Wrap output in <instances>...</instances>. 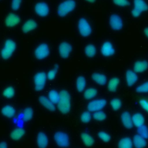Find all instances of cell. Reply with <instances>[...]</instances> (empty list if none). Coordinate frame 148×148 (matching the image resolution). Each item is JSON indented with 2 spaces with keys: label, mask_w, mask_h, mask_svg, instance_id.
<instances>
[{
  "label": "cell",
  "mask_w": 148,
  "mask_h": 148,
  "mask_svg": "<svg viewBox=\"0 0 148 148\" xmlns=\"http://www.w3.org/2000/svg\"><path fill=\"white\" fill-rule=\"evenodd\" d=\"M58 110L63 114L68 113L71 109V97L69 93L65 90L60 92V99L57 103Z\"/></svg>",
  "instance_id": "1"
},
{
  "label": "cell",
  "mask_w": 148,
  "mask_h": 148,
  "mask_svg": "<svg viewBox=\"0 0 148 148\" xmlns=\"http://www.w3.org/2000/svg\"><path fill=\"white\" fill-rule=\"evenodd\" d=\"M76 6V2L74 0H66L61 3L57 9V14L61 17L65 16L72 12Z\"/></svg>",
  "instance_id": "2"
},
{
  "label": "cell",
  "mask_w": 148,
  "mask_h": 148,
  "mask_svg": "<svg viewBox=\"0 0 148 148\" xmlns=\"http://www.w3.org/2000/svg\"><path fill=\"white\" fill-rule=\"evenodd\" d=\"M16 48V45L13 40L12 39L6 40L1 53L2 58L4 60L9 58L14 53Z\"/></svg>",
  "instance_id": "3"
},
{
  "label": "cell",
  "mask_w": 148,
  "mask_h": 148,
  "mask_svg": "<svg viewBox=\"0 0 148 148\" xmlns=\"http://www.w3.org/2000/svg\"><path fill=\"white\" fill-rule=\"evenodd\" d=\"M134 7L131 11L134 17H139L143 12L148 10V5L144 0H134Z\"/></svg>",
  "instance_id": "4"
},
{
  "label": "cell",
  "mask_w": 148,
  "mask_h": 148,
  "mask_svg": "<svg viewBox=\"0 0 148 148\" xmlns=\"http://www.w3.org/2000/svg\"><path fill=\"white\" fill-rule=\"evenodd\" d=\"M78 30L80 35L83 37H87L92 32V29L88 21L84 18L79 19L77 24Z\"/></svg>",
  "instance_id": "5"
},
{
  "label": "cell",
  "mask_w": 148,
  "mask_h": 148,
  "mask_svg": "<svg viewBox=\"0 0 148 148\" xmlns=\"http://www.w3.org/2000/svg\"><path fill=\"white\" fill-rule=\"evenodd\" d=\"M47 78L46 74L43 72H38L35 74L34 77V82L36 91H39L43 89L46 84Z\"/></svg>",
  "instance_id": "6"
},
{
  "label": "cell",
  "mask_w": 148,
  "mask_h": 148,
  "mask_svg": "<svg viewBox=\"0 0 148 148\" xmlns=\"http://www.w3.org/2000/svg\"><path fill=\"white\" fill-rule=\"evenodd\" d=\"M54 138L56 144L62 147H66L69 145V138L67 134L62 131H58L55 133Z\"/></svg>",
  "instance_id": "7"
},
{
  "label": "cell",
  "mask_w": 148,
  "mask_h": 148,
  "mask_svg": "<svg viewBox=\"0 0 148 148\" xmlns=\"http://www.w3.org/2000/svg\"><path fill=\"white\" fill-rule=\"evenodd\" d=\"M106 100L103 98L94 99L87 104V108L89 112H94L102 110L106 105Z\"/></svg>",
  "instance_id": "8"
},
{
  "label": "cell",
  "mask_w": 148,
  "mask_h": 148,
  "mask_svg": "<svg viewBox=\"0 0 148 148\" xmlns=\"http://www.w3.org/2000/svg\"><path fill=\"white\" fill-rule=\"evenodd\" d=\"M35 56L38 60H43L46 58L50 53L49 46L45 43H41L35 50Z\"/></svg>",
  "instance_id": "9"
},
{
  "label": "cell",
  "mask_w": 148,
  "mask_h": 148,
  "mask_svg": "<svg viewBox=\"0 0 148 148\" xmlns=\"http://www.w3.org/2000/svg\"><path fill=\"white\" fill-rule=\"evenodd\" d=\"M110 27L115 31H119L123 27V21L121 17L117 14L110 15L109 20Z\"/></svg>",
  "instance_id": "10"
},
{
  "label": "cell",
  "mask_w": 148,
  "mask_h": 148,
  "mask_svg": "<svg viewBox=\"0 0 148 148\" xmlns=\"http://www.w3.org/2000/svg\"><path fill=\"white\" fill-rule=\"evenodd\" d=\"M101 53L105 57H110L115 53V49L111 42L106 41L101 46Z\"/></svg>",
  "instance_id": "11"
},
{
  "label": "cell",
  "mask_w": 148,
  "mask_h": 148,
  "mask_svg": "<svg viewBox=\"0 0 148 148\" xmlns=\"http://www.w3.org/2000/svg\"><path fill=\"white\" fill-rule=\"evenodd\" d=\"M72 46L66 42H62L60 43L58 50L60 56L63 58H66L70 55L72 51Z\"/></svg>",
  "instance_id": "12"
},
{
  "label": "cell",
  "mask_w": 148,
  "mask_h": 148,
  "mask_svg": "<svg viewBox=\"0 0 148 148\" xmlns=\"http://www.w3.org/2000/svg\"><path fill=\"white\" fill-rule=\"evenodd\" d=\"M35 11L36 13L41 16L45 17L49 13V8L48 5L43 2H38L35 6Z\"/></svg>",
  "instance_id": "13"
},
{
  "label": "cell",
  "mask_w": 148,
  "mask_h": 148,
  "mask_svg": "<svg viewBox=\"0 0 148 148\" xmlns=\"http://www.w3.org/2000/svg\"><path fill=\"white\" fill-rule=\"evenodd\" d=\"M120 119L121 123L125 128L127 129H131L133 127L134 124L132 120V116L128 112H123L121 114Z\"/></svg>",
  "instance_id": "14"
},
{
  "label": "cell",
  "mask_w": 148,
  "mask_h": 148,
  "mask_svg": "<svg viewBox=\"0 0 148 148\" xmlns=\"http://www.w3.org/2000/svg\"><path fill=\"white\" fill-rule=\"evenodd\" d=\"M138 76L136 73L133 70L128 69L125 72V80L127 84L129 87L132 86L138 80Z\"/></svg>",
  "instance_id": "15"
},
{
  "label": "cell",
  "mask_w": 148,
  "mask_h": 148,
  "mask_svg": "<svg viewBox=\"0 0 148 148\" xmlns=\"http://www.w3.org/2000/svg\"><path fill=\"white\" fill-rule=\"evenodd\" d=\"M20 21V17L14 13H9L5 19V24L8 27H12L17 25Z\"/></svg>",
  "instance_id": "16"
},
{
  "label": "cell",
  "mask_w": 148,
  "mask_h": 148,
  "mask_svg": "<svg viewBox=\"0 0 148 148\" xmlns=\"http://www.w3.org/2000/svg\"><path fill=\"white\" fill-rule=\"evenodd\" d=\"M39 101L40 104L46 108L47 109L51 112H54L56 110V106H54V103H53L49 98H47L45 96H40L39 97Z\"/></svg>",
  "instance_id": "17"
},
{
  "label": "cell",
  "mask_w": 148,
  "mask_h": 148,
  "mask_svg": "<svg viewBox=\"0 0 148 148\" xmlns=\"http://www.w3.org/2000/svg\"><path fill=\"white\" fill-rule=\"evenodd\" d=\"M148 69V62L146 60L136 61L134 65L133 69L136 73H142Z\"/></svg>",
  "instance_id": "18"
},
{
  "label": "cell",
  "mask_w": 148,
  "mask_h": 148,
  "mask_svg": "<svg viewBox=\"0 0 148 148\" xmlns=\"http://www.w3.org/2000/svg\"><path fill=\"white\" fill-rule=\"evenodd\" d=\"M36 142L38 146L41 148L46 147L49 143V139L47 136L43 132H40L38 133L36 138Z\"/></svg>",
  "instance_id": "19"
},
{
  "label": "cell",
  "mask_w": 148,
  "mask_h": 148,
  "mask_svg": "<svg viewBox=\"0 0 148 148\" xmlns=\"http://www.w3.org/2000/svg\"><path fill=\"white\" fill-rule=\"evenodd\" d=\"M91 78L96 83L100 86H103L106 84L107 82V77L106 75L101 73H93L91 75Z\"/></svg>",
  "instance_id": "20"
},
{
  "label": "cell",
  "mask_w": 148,
  "mask_h": 148,
  "mask_svg": "<svg viewBox=\"0 0 148 148\" xmlns=\"http://www.w3.org/2000/svg\"><path fill=\"white\" fill-rule=\"evenodd\" d=\"M133 145L137 148H142L144 147L147 145V142L146 140V139L140 136V135L136 134L134 136L133 139Z\"/></svg>",
  "instance_id": "21"
},
{
  "label": "cell",
  "mask_w": 148,
  "mask_h": 148,
  "mask_svg": "<svg viewBox=\"0 0 148 148\" xmlns=\"http://www.w3.org/2000/svg\"><path fill=\"white\" fill-rule=\"evenodd\" d=\"M132 120L134 125L136 127H140L145 123L144 116L142 113L139 112H136L132 116Z\"/></svg>",
  "instance_id": "22"
},
{
  "label": "cell",
  "mask_w": 148,
  "mask_h": 148,
  "mask_svg": "<svg viewBox=\"0 0 148 148\" xmlns=\"http://www.w3.org/2000/svg\"><path fill=\"white\" fill-rule=\"evenodd\" d=\"M37 27V23L34 20H28L26 21L23 25L22 27V30L23 32L27 33L35 28H36Z\"/></svg>",
  "instance_id": "23"
},
{
  "label": "cell",
  "mask_w": 148,
  "mask_h": 148,
  "mask_svg": "<svg viewBox=\"0 0 148 148\" xmlns=\"http://www.w3.org/2000/svg\"><path fill=\"white\" fill-rule=\"evenodd\" d=\"M15 109L11 105H7L4 106L1 109L2 114L8 118L13 117L15 114Z\"/></svg>",
  "instance_id": "24"
},
{
  "label": "cell",
  "mask_w": 148,
  "mask_h": 148,
  "mask_svg": "<svg viewBox=\"0 0 148 148\" xmlns=\"http://www.w3.org/2000/svg\"><path fill=\"white\" fill-rule=\"evenodd\" d=\"M120 83V79L117 77H112L108 83V89L110 92H115Z\"/></svg>",
  "instance_id": "25"
},
{
  "label": "cell",
  "mask_w": 148,
  "mask_h": 148,
  "mask_svg": "<svg viewBox=\"0 0 148 148\" xmlns=\"http://www.w3.org/2000/svg\"><path fill=\"white\" fill-rule=\"evenodd\" d=\"M133 142L129 137H124L120 139L118 142V147L120 148H131Z\"/></svg>",
  "instance_id": "26"
},
{
  "label": "cell",
  "mask_w": 148,
  "mask_h": 148,
  "mask_svg": "<svg viewBox=\"0 0 148 148\" xmlns=\"http://www.w3.org/2000/svg\"><path fill=\"white\" fill-rule=\"evenodd\" d=\"M25 131L23 128H17L14 129L10 133V138L13 140H17L21 139L24 135Z\"/></svg>",
  "instance_id": "27"
},
{
  "label": "cell",
  "mask_w": 148,
  "mask_h": 148,
  "mask_svg": "<svg viewBox=\"0 0 148 148\" xmlns=\"http://www.w3.org/2000/svg\"><path fill=\"white\" fill-rule=\"evenodd\" d=\"M81 138L84 144L87 146H91L94 143V138L88 133H86V132L82 133Z\"/></svg>",
  "instance_id": "28"
},
{
  "label": "cell",
  "mask_w": 148,
  "mask_h": 148,
  "mask_svg": "<svg viewBox=\"0 0 148 148\" xmlns=\"http://www.w3.org/2000/svg\"><path fill=\"white\" fill-rule=\"evenodd\" d=\"M86 80L84 76H79L76 82V86L77 91L79 92H82L86 87Z\"/></svg>",
  "instance_id": "29"
},
{
  "label": "cell",
  "mask_w": 148,
  "mask_h": 148,
  "mask_svg": "<svg viewBox=\"0 0 148 148\" xmlns=\"http://www.w3.org/2000/svg\"><path fill=\"white\" fill-rule=\"evenodd\" d=\"M84 53L88 57H93L94 56H95L97 53V49L95 46L92 44H89L87 45L84 49Z\"/></svg>",
  "instance_id": "30"
},
{
  "label": "cell",
  "mask_w": 148,
  "mask_h": 148,
  "mask_svg": "<svg viewBox=\"0 0 148 148\" xmlns=\"http://www.w3.org/2000/svg\"><path fill=\"white\" fill-rule=\"evenodd\" d=\"M98 93V91L96 88L90 87L86 89L84 92V97L86 99H91L94 98Z\"/></svg>",
  "instance_id": "31"
},
{
  "label": "cell",
  "mask_w": 148,
  "mask_h": 148,
  "mask_svg": "<svg viewBox=\"0 0 148 148\" xmlns=\"http://www.w3.org/2000/svg\"><path fill=\"white\" fill-rule=\"evenodd\" d=\"M110 104L113 110L117 111L121 108L122 106V102L120 99L118 98H114L110 100Z\"/></svg>",
  "instance_id": "32"
},
{
  "label": "cell",
  "mask_w": 148,
  "mask_h": 148,
  "mask_svg": "<svg viewBox=\"0 0 148 148\" xmlns=\"http://www.w3.org/2000/svg\"><path fill=\"white\" fill-rule=\"evenodd\" d=\"M48 97L53 103H57L60 99V93L55 90H51L48 93Z\"/></svg>",
  "instance_id": "33"
},
{
  "label": "cell",
  "mask_w": 148,
  "mask_h": 148,
  "mask_svg": "<svg viewBox=\"0 0 148 148\" xmlns=\"http://www.w3.org/2000/svg\"><path fill=\"white\" fill-rule=\"evenodd\" d=\"M92 117L95 120L102 121L105 120L106 119L107 115L104 112L101 111V110L94 112L92 114Z\"/></svg>",
  "instance_id": "34"
},
{
  "label": "cell",
  "mask_w": 148,
  "mask_h": 148,
  "mask_svg": "<svg viewBox=\"0 0 148 148\" xmlns=\"http://www.w3.org/2000/svg\"><path fill=\"white\" fill-rule=\"evenodd\" d=\"M137 128L138 134L146 139H148V127L143 124Z\"/></svg>",
  "instance_id": "35"
},
{
  "label": "cell",
  "mask_w": 148,
  "mask_h": 148,
  "mask_svg": "<svg viewBox=\"0 0 148 148\" xmlns=\"http://www.w3.org/2000/svg\"><path fill=\"white\" fill-rule=\"evenodd\" d=\"M33 116V110L31 108H26L23 112V120L25 121L30 120Z\"/></svg>",
  "instance_id": "36"
},
{
  "label": "cell",
  "mask_w": 148,
  "mask_h": 148,
  "mask_svg": "<svg viewBox=\"0 0 148 148\" xmlns=\"http://www.w3.org/2000/svg\"><path fill=\"white\" fill-rule=\"evenodd\" d=\"M15 91L13 87L12 86H9L5 88L3 91V95L5 97L8 98H10L13 97L14 95Z\"/></svg>",
  "instance_id": "37"
},
{
  "label": "cell",
  "mask_w": 148,
  "mask_h": 148,
  "mask_svg": "<svg viewBox=\"0 0 148 148\" xmlns=\"http://www.w3.org/2000/svg\"><path fill=\"white\" fill-rule=\"evenodd\" d=\"M98 136L100 139L105 142H108L111 140V136L109 134L103 131H99L98 133Z\"/></svg>",
  "instance_id": "38"
},
{
  "label": "cell",
  "mask_w": 148,
  "mask_h": 148,
  "mask_svg": "<svg viewBox=\"0 0 148 148\" xmlns=\"http://www.w3.org/2000/svg\"><path fill=\"white\" fill-rule=\"evenodd\" d=\"M136 91L138 93L148 92V81L145 82L136 88Z\"/></svg>",
  "instance_id": "39"
},
{
  "label": "cell",
  "mask_w": 148,
  "mask_h": 148,
  "mask_svg": "<svg viewBox=\"0 0 148 148\" xmlns=\"http://www.w3.org/2000/svg\"><path fill=\"white\" fill-rule=\"evenodd\" d=\"M91 119V115L89 111H85L83 112L80 116V120L84 123H88Z\"/></svg>",
  "instance_id": "40"
},
{
  "label": "cell",
  "mask_w": 148,
  "mask_h": 148,
  "mask_svg": "<svg viewBox=\"0 0 148 148\" xmlns=\"http://www.w3.org/2000/svg\"><path fill=\"white\" fill-rule=\"evenodd\" d=\"M58 66H57V65H55V66L54 67V68H53L52 69L50 70L47 74V77L49 80H53L56 76V74H57V72L58 71Z\"/></svg>",
  "instance_id": "41"
},
{
  "label": "cell",
  "mask_w": 148,
  "mask_h": 148,
  "mask_svg": "<svg viewBox=\"0 0 148 148\" xmlns=\"http://www.w3.org/2000/svg\"><path fill=\"white\" fill-rule=\"evenodd\" d=\"M113 1L114 4L121 7L127 6L130 4L128 0H113Z\"/></svg>",
  "instance_id": "42"
},
{
  "label": "cell",
  "mask_w": 148,
  "mask_h": 148,
  "mask_svg": "<svg viewBox=\"0 0 148 148\" xmlns=\"http://www.w3.org/2000/svg\"><path fill=\"white\" fill-rule=\"evenodd\" d=\"M21 0H12L11 7L14 10H17L19 9Z\"/></svg>",
  "instance_id": "43"
},
{
  "label": "cell",
  "mask_w": 148,
  "mask_h": 148,
  "mask_svg": "<svg viewBox=\"0 0 148 148\" xmlns=\"http://www.w3.org/2000/svg\"><path fill=\"white\" fill-rule=\"evenodd\" d=\"M139 103L141 107L146 110L147 112H148V101L144 99H141L139 100Z\"/></svg>",
  "instance_id": "44"
},
{
  "label": "cell",
  "mask_w": 148,
  "mask_h": 148,
  "mask_svg": "<svg viewBox=\"0 0 148 148\" xmlns=\"http://www.w3.org/2000/svg\"><path fill=\"white\" fill-rule=\"evenodd\" d=\"M8 147V145L6 142L2 141L0 142V148H6Z\"/></svg>",
  "instance_id": "45"
},
{
  "label": "cell",
  "mask_w": 148,
  "mask_h": 148,
  "mask_svg": "<svg viewBox=\"0 0 148 148\" xmlns=\"http://www.w3.org/2000/svg\"><path fill=\"white\" fill-rule=\"evenodd\" d=\"M144 34L148 38V27H146L144 29Z\"/></svg>",
  "instance_id": "46"
},
{
  "label": "cell",
  "mask_w": 148,
  "mask_h": 148,
  "mask_svg": "<svg viewBox=\"0 0 148 148\" xmlns=\"http://www.w3.org/2000/svg\"><path fill=\"white\" fill-rule=\"evenodd\" d=\"M86 1H88V2H91V3L94 2L95 1V0H86Z\"/></svg>",
  "instance_id": "47"
}]
</instances>
